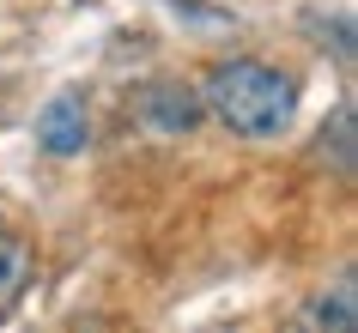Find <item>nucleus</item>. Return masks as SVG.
Listing matches in <instances>:
<instances>
[{
    "label": "nucleus",
    "instance_id": "obj_4",
    "mask_svg": "<svg viewBox=\"0 0 358 333\" xmlns=\"http://www.w3.org/2000/svg\"><path fill=\"white\" fill-rule=\"evenodd\" d=\"M31 291V249L19 237H6L0 230V315L19 309V297Z\"/></svg>",
    "mask_w": 358,
    "mask_h": 333
},
{
    "label": "nucleus",
    "instance_id": "obj_1",
    "mask_svg": "<svg viewBox=\"0 0 358 333\" xmlns=\"http://www.w3.org/2000/svg\"><path fill=\"white\" fill-rule=\"evenodd\" d=\"M207 110L225 121L231 133L243 140H273V133L292 128L298 115V85L280 73V67H262V61H225L207 73Z\"/></svg>",
    "mask_w": 358,
    "mask_h": 333
},
{
    "label": "nucleus",
    "instance_id": "obj_3",
    "mask_svg": "<svg viewBox=\"0 0 358 333\" xmlns=\"http://www.w3.org/2000/svg\"><path fill=\"white\" fill-rule=\"evenodd\" d=\"M194 115H201V103H194L182 85H152L146 91V128L164 133V140H176V133L194 128Z\"/></svg>",
    "mask_w": 358,
    "mask_h": 333
},
{
    "label": "nucleus",
    "instance_id": "obj_5",
    "mask_svg": "<svg viewBox=\"0 0 358 333\" xmlns=\"http://www.w3.org/2000/svg\"><path fill=\"white\" fill-rule=\"evenodd\" d=\"M358 315H352V279H340L334 285V297H316L310 303V327H334V333H346Z\"/></svg>",
    "mask_w": 358,
    "mask_h": 333
},
{
    "label": "nucleus",
    "instance_id": "obj_2",
    "mask_svg": "<svg viewBox=\"0 0 358 333\" xmlns=\"http://www.w3.org/2000/svg\"><path fill=\"white\" fill-rule=\"evenodd\" d=\"M37 140H43V151H55V158H73V151H85V140H92L85 103H79L73 91H55L49 103H43V115H37Z\"/></svg>",
    "mask_w": 358,
    "mask_h": 333
}]
</instances>
